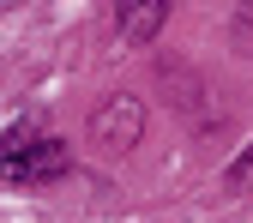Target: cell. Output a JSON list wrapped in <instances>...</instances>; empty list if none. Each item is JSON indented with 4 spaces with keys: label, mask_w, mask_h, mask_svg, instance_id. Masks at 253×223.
Returning a JSON list of instances; mask_svg holds the SVG:
<instances>
[{
    "label": "cell",
    "mask_w": 253,
    "mask_h": 223,
    "mask_svg": "<svg viewBox=\"0 0 253 223\" xmlns=\"http://www.w3.org/2000/svg\"><path fill=\"white\" fill-rule=\"evenodd\" d=\"M12 6H18V0H0V12H12Z\"/></svg>",
    "instance_id": "8992f818"
},
{
    "label": "cell",
    "mask_w": 253,
    "mask_h": 223,
    "mask_svg": "<svg viewBox=\"0 0 253 223\" xmlns=\"http://www.w3.org/2000/svg\"><path fill=\"white\" fill-rule=\"evenodd\" d=\"M139 133H145V103L139 97H109L97 115H90V139L109 145V151L139 145Z\"/></svg>",
    "instance_id": "6da1fadb"
},
{
    "label": "cell",
    "mask_w": 253,
    "mask_h": 223,
    "mask_svg": "<svg viewBox=\"0 0 253 223\" xmlns=\"http://www.w3.org/2000/svg\"><path fill=\"white\" fill-rule=\"evenodd\" d=\"M42 133H48V127H42L37 115H24V121H12L6 133H0V175H6V169H12V163H18V157H24L30 145H37Z\"/></svg>",
    "instance_id": "277c9868"
},
{
    "label": "cell",
    "mask_w": 253,
    "mask_h": 223,
    "mask_svg": "<svg viewBox=\"0 0 253 223\" xmlns=\"http://www.w3.org/2000/svg\"><path fill=\"white\" fill-rule=\"evenodd\" d=\"M223 193H253V139L235 151V163L223 169Z\"/></svg>",
    "instance_id": "5b68a950"
},
{
    "label": "cell",
    "mask_w": 253,
    "mask_h": 223,
    "mask_svg": "<svg viewBox=\"0 0 253 223\" xmlns=\"http://www.w3.org/2000/svg\"><path fill=\"white\" fill-rule=\"evenodd\" d=\"M175 0H115V18H121V37L126 43H151L157 30L169 24Z\"/></svg>",
    "instance_id": "3957f363"
},
{
    "label": "cell",
    "mask_w": 253,
    "mask_h": 223,
    "mask_svg": "<svg viewBox=\"0 0 253 223\" xmlns=\"http://www.w3.org/2000/svg\"><path fill=\"white\" fill-rule=\"evenodd\" d=\"M67 163H73V151H67V139H54V133H42L37 145H30L18 163L0 175V181H24V187H48V181H60L67 175Z\"/></svg>",
    "instance_id": "7a4b0ae2"
}]
</instances>
